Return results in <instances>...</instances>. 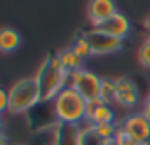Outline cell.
<instances>
[{"instance_id": "10", "label": "cell", "mask_w": 150, "mask_h": 145, "mask_svg": "<svg viewBox=\"0 0 150 145\" xmlns=\"http://www.w3.org/2000/svg\"><path fill=\"white\" fill-rule=\"evenodd\" d=\"M101 32H105V33H108V35L115 37V38H120V40H126L129 33H131V21L127 19V16L126 14H122V12H115L113 16H110L105 23H101L100 26H98Z\"/></svg>"}, {"instance_id": "3", "label": "cell", "mask_w": 150, "mask_h": 145, "mask_svg": "<svg viewBox=\"0 0 150 145\" xmlns=\"http://www.w3.org/2000/svg\"><path fill=\"white\" fill-rule=\"evenodd\" d=\"M9 114L19 115L33 110L38 103H42L40 89L35 77H21L9 89Z\"/></svg>"}, {"instance_id": "9", "label": "cell", "mask_w": 150, "mask_h": 145, "mask_svg": "<svg viewBox=\"0 0 150 145\" xmlns=\"http://www.w3.org/2000/svg\"><path fill=\"white\" fill-rule=\"evenodd\" d=\"M86 122L89 124H115V110L112 105L101 102L100 98L94 102H87Z\"/></svg>"}, {"instance_id": "13", "label": "cell", "mask_w": 150, "mask_h": 145, "mask_svg": "<svg viewBox=\"0 0 150 145\" xmlns=\"http://www.w3.org/2000/svg\"><path fill=\"white\" fill-rule=\"evenodd\" d=\"M58 145H80V126H63L58 128Z\"/></svg>"}, {"instance_id": "21", "label": "cell", "mask_w": 150, "mask_h": 145, "mask_svg": "<svg viewBox=\"0 0 150 145\" xmlns=\"http://www.w3.org/2000/svg\"><path fill=\"white\" fill-rule=\"evenodd\" d=\"M0 145H7V136L4 135V131H0Z\"/></svg>"}, {"instance_id": "5", "label": "cell", "mask_w": 150, "mask_h": 145, "mask_svg": "<svg viewBox=\"0 0 150 145\" xmlns=\"http://www.w3.org/2000/svg\"><path fill=\"white\" fill-rule=\"evenodd\" d=\"M68 86L79 91L87 102H94L100 98V87H101V77L91 70H77L68 73Z\"/></svg>"}, {"instance_id": "2", "label": "cell", "mask_w": 150, "mask_h": 145, "mask_svg": "<svg viewBox=\"0 0 150 145\" xmlns=\"http://www.w3.org/2000/svg\"><path fill=\"white\" fill-rule=\"evenodd\" d=\"M52 112L58 124L63 126H80L86 122L87 114V100L75 91L74 87L67 86L52 102Z\"/></svg>"}, {"instance_id": "11", "label": "cell", "mask_w": 150, "mask_h": 145, "mask_svg": "<svg viewBox=\"0 0 150 145\" xmlns=\"http://www.w3.org/2000/svg\"><path fill=\"white\" fill-rule=\"evenodd\" d=\"M21 45V35L16 28L12 26H2L0 28V53L2 54H11L18 51Z\"/></svg>"}, {"instance_id": "17", "label": "cell", "mask_w": 150, "mask_h": 145, "mask_svg": "<svg viewBox=\"0 0 150 145\" xmlns=\"http://www.w3.org/2000/svg\"><path fill=\"white\" fill-rule=\"evenodd\" d=\"M91 128L101 140H108V138L115 136L119 126L117 124H91Z\"/></svg>"}, {"instance_id": "15", "label": "cell", "mask_w": 150, "mask_h": 145, "mask_svg": "<svg viewBox=\"0 0 150 145\" xmlns=\"http://www.w3.org/2000/svg\"><path fill=\"white\" fill-rule=\"evenodd\" d=\"M72 49H74L75 54H77L79 58H82V60H86V58L93 56V49H91L89 38L86 37V32H84V33H80V35L75 38V42H74V45H72Z\"/></svg>"}, {"instance_id": "6", "label": "cell", "mask_w": 150, "mask_h": 145, "mask_svg": "<svg viewBox=\"0 0 150 145\" xmlns=\"http://www.w3.org/2000/svg\"><path fill=\"white\" fill-rule=\"evenodd\" d=\"M140 103H143V102H142L138 84L127 75L117 77L115 79V105H119L122 109L133 110Z\"/></svg>"}, {"instance_id": "16", "label": "cell", "mask_w": 150, "mask_h": 145, "mask_svg": "<svg viewBox=\"0 0 150 145\" xmlns=\"http://www.w3.org/2000/svg\"><path fill=\"white\" fill-rule=\"evenodd\" d=\"M136 58L143 68L150 70V37H145V40L140 44V47L136 51Z\"/></svg>"}, {"instance_id": "7", "label": "cell", "mask_w": 150, "mask_h": 145, "mask_svg": "<svg viewBox=\"0 0 150 145\" xmlns=\"http://www.w3.org/2000/svg\"><path fill=\"white\" fill-rule=\"evenodd\" d=\"M86 37L89 38L93 56H108V54H113V53H119L124 47V40L108 35V33L101 32L100 28L87 30Z\"/></svg>"}, {"instance_id": "12", "label": "cell", "mask_w": 150, "mask_h": 145, "mask_svg": "<svg viewBox=\"0 0 150 145\" xmlns=\"http://www.w3.org/2000/svg\"><path fill=\"white\" fill-rule=\"evenodd\" d=\"M58 58H59V61H61V67H63L68 73L77 72V70H82V68H84V60L79 58V56L75 54L72 47L63 49L61 53H58Z\"/></svg>"}, {"instance_id": "8", "label": "cell", "mask_w": 150, "mask_h": 145, "mask_svg": "<svg viewBox=\"0 0 150 145\" xmlns=\"http://www.w3.org/2000/svg\"><path fill=\"white\" fill-rule=\"evenodd\" d=\"M115 12L117 5L113 0H89L87 4V19L93 28H98Z\"/></svg>"}, {"instance_id": "19", "label": "cell", "mask_w": 150, "mask_h": 145, "mask_svg": "<svg viewBox=\"0 0 150 145\" xmlns=\"http://www.w3.org/2000/svg\"><path fill=\"white\" fill-rule=\"evenodd\" d=\"M142 112H143V114L150 119V93L147 95V98H145V100H143V103H142Z\"/></svg>"}, {"instance_id": "4", "label": "cell", "mask_w": 150, "mask_h": 145, "mask_svg": "<svg viewBox=\"0 0 150 145\" xmlns=\"http://www.w3.org/2000/svg\"><path fill=\"white\" fill-rule=\"evenodd\" d=\"M119 128L124 131L126 138L133 144L147 145L150 144V119L143 112H131L127 114Z\"/></svg>"}, {"instance_id": "22", "label": "cell", "mask_w": 150, "mask_h": 145, "mask_svg": "<svg viewBox=\"0 0 150 145\" xmlns=\"http://www.w3.org/2000/svg\"><path fill=\"white\" fill-rule=\"evenodd\" d=\"M2 128H4V117H2V114H0V131H2Z\"/></svg>"}, {"instance_id": "1", "label": "cell", "mask_w": 150, "mask_h": 145, "mask_svg": "<svg viewBox=\"0 0 150 145\" xmlns=\"http://www.w3.org/2000/svg\"><path fill=\"white\" fill-rule=\"evenodd\" d=\"M40 89L42 103L54 102V98L68 86V72L61 67V61L56 56H45L33 73Z\"/></svg>"}, {"instance_id": "20", "label": "cell", "mask_w": 150, "mask_h": 145, "mask_svg": "<svg viewBox=\"0 0 150 145\" xmlns=\"http://www.w3.org/2000/svg\"><path fill=\"white\" fill-rule=\"evenodd\" d=\"M143 28H145V32H147V37H150V14L143 19Z\"/></svg>"}, {"instance_id": "14", "label": "cell", "mask_w": 150, "mask_h": 145, "mask_svg": "<svg viewBox=\"0 0 150 145\" xmlns=\"http://www.w3.org/2000/svg\"><path fill=\"white\" fill-rule=\"evenodd\" d=\"M100 100L108 103V105L115 103V79L113 77H101Z\"/></svg>"}, {"instance_id": "18", "label": "cell", "mask_w": 150, "mask_h": 145, "mask_svg": "<svg viewBox=\"0 0 150 145\" xmlns=\"http://www.w3.org/2000/svg\"><path fill=\"white\" fill-rule=\"evenodd\" d=\"M9 112V91L0 87V114Z\"/></svg>"}]
</instances>
